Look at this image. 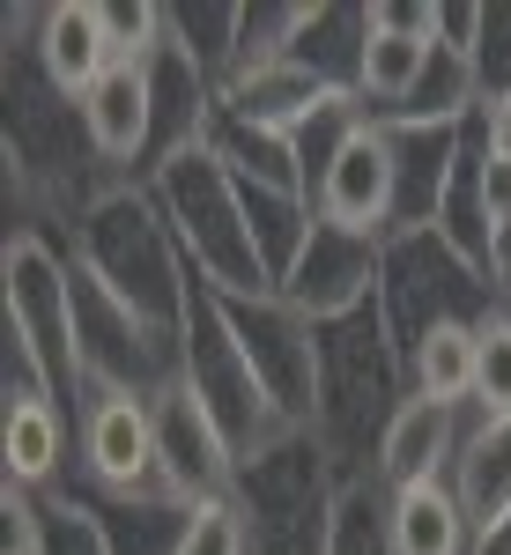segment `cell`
Listing matches in <instances>:
<instances>
[{
  "label": "cell",
  "instance_id": "cell-31",
  "mask_svg": "<svg viewBox=\"0 0 511 555\" xmlns=\"http://www.w3.org/2000/svg\"><path fill=\"white\" fill-rule=\"evenodd\" d=\"M474 82H482V104L489 96H511V0L504 8H482V38H474Z\"/></svg>",
  "mask_w": 511,
  "mask_h": 555
},
{
  "label": "cell",
  "instance_id": "cell-3",
  "mask_svg": "<svg viewBox=\"0 0 511 555\" xmlns=\"http://www.w3.org/2000/svg\"><path fill=\"white\" fill-rule=\"evenodd\" d=\"M156 208H164L170 237L186 267L208 282L215 297H274V274L253 245V222H245V185L230 178V164L215 149H193L149 178Z\"/></svg>",
  "mask_w": 511,
  "mask_h": 555
},
{
  "label": "cell",
  "instance_id": "cell-25",
  "mask_svg": "<svg viewBox=\"0 0 511 555\" xmlns=\"http://www.w3.org/2000/svg\"><path fill=\"white\" fill-rule=\"evenodd\" d=\"M238 30H245V0H201V8H170V44L201 67L222 96V75L238 60Z\"/></svg>",
  "mask_w": 511,
  "mask_h": 555
},
{
  "label": "cell",
  "instance_id": "cell-19",
  "mask_svg": "<svg viewBox=\"0 0 511 555\" xmlns=\"http://www.w3.org/2000/svg\"><path fill=\"white\" fill-rule=\"evenodd\" d=\"M327 96H341V89H327L311 67H297V60H274V67H259V75L222 82V112L245 119V127H267V133H297Z\"/></svg>",
  "mask_w": 511,
  "mask_h": 555
},
{
  "label": "cell",
  "instance_id": "cell-33",
  "mask_svg": "<svg viewBox=\"0 0 511 555\" xmlns=\"http://www.w3.org/2000/svg\"><path fill=\"white\" fill-rule=\"evenodd\" d=\"M474 133H482V149H489L497 164H511V96H489V104L474 112Z\"/></svg>",
  "mask_w": 511,
  "mask_h": 555
},
{
  "label": "cell",
  "instance_id": "cell-26",
  "mask_svg": "<svg viewBox=\"0 0 511 555\" xmlns=\"http://www.w3.org/2000/svg\"><path fill=\"white\" fill-rule=\"evenodd\" d=\"M97 504V496H89ZM104 533H112V555H178L186 548V518L193 504H97Z\"/></svg>",
  "mask_w": 511,
  "mask_h": 555
},
{
  "label": "cell",
  "instance_id": "cell-9",
  "mask_svg": "<svg viewBox=\"0 0 511 555\" xmlns=\"http://www.w3.org/2000/svg\"><path fill=\"white\" fill-rule=\"evenodd\" d=\"M222 319H230L238 348L253 356L267 400L297 429L319 423V326H311L282 289H274V297H222Z\"/></svg>",
  "mask_w": 511,
  "mask_h": 555
},
{
  "label": "cell",
  "instance_id": "cell-20",
  "mask_svg": "<svg viewBox=\"0 0 511 555\" xmlns=\"http://www.w3.org/2000/svg\"><path fill=\"white\" fill-rule=\"evenodd\" d=\"M363 44H371V8H363V0H319V8L304 15L290 60L311 67L327 89H348V96H356V82H363Z\"/></svg>",
  "mask_w": 511,
  "mask_h": 555
},
{
  "label": "cell",
  "instance_id": "cell-1",
  "mask_svg": "<svg viewBox=\"0 0 511 555\" xmlns=\"http://www.w3.org/2000/svg\"><path fill=\"white\" fill-rule=\"evenodd\" d=\"M408 400V348L385 304L371 297L334 326H319V423L311 437L334 452L341 481H379V437Z\"/></svg>",
  "mask_w": 511,
  "mask_h": 555
},
{
  "label": "cell",
  "instance_id": "cell-2",
  "mask_svg": "<svg viewBox=\"0 0 511 555\" xmlns=\"http://www.w3.org/2000/svg\"><path fill=\"white\" fill-rule=\"evenodd\" d=\"M60 245H67V259L82 267L104 297L127 304L133 319H149L164 334L186 326L193 267H186V253H178V237H170V222H164L149 185H112Z\"/></svg>",
  "mask_w": 511,
  "mask_h": 555
},
{
  "label": "cell",
  "instance_id": "cell-16",
  "mask_svg": "<svg viewBox=\"0 0 511 555\" xmlns=\"http://www.w3.org/2000/svg\"><path fill=\"white\" fill-rule=\"evenodd\" d=\"M393 133V178H400V201H393V237L408 230H437L452 171L468 156L474 127H385Z\"/></svg>",
  "mask_w": 511,
  "mask_h": 555
},
{
  "label": "cell",
  "instance_id": "cell-15",
  "mask_svg": "<svg viewBox=\"0 0 511 555\" xmlns=\"http://www.w3.org/2000/svg\"><path fill=\"white\" fill-rule=\"evenodd\" d=\"M30 44H38V67L52 75L60 96L82 104L89 89L112 75V30H104V0H44L30 15Z\"/></svg>",
  "mask_w": 511,
  "mask_h": 555
},
{
  "label": "cell",
  "instance_id": "cell-30",
  "mask_svg": "<svg viewBox=\"0 0 511 555\" xmlns=\"http://www.w3.org/2000/svg\"><path fill=\"white\" fill-rule=\"evenodd\" d=\"M178 555H253V533H245L238 496L193 504V518H186V548H178Z\"/></svg>",
  "mask_w": 511,
  "mask_h": 555
},
{
  "label": "cell",
  "instance_id": "cell-32",
  "mask_svg": "<svg viewBox=\"0 0 511 555\" xmlns=\"http://www.w3.org/2000/svg\"><path fill=\"white\" fill-rule=\"evenodd\" d=\"M482 208H489L497 237H504V230H511V164H497L489 149H482Z\"/></svg>",
  "mask_w": 511,
  "mask_h": 555
},
{
  "label": "cell",
  "instance_id": "cell-11",
  "mask_svg": "<svg viewBox=\"0 0 511 555\" xmlns=\"http://www.w3.org/2000/svg\"><path fill=\"white\" fill-rule=\"evenodd\" d=\"M393 201H400V178H393V133L363 112V127L348 133V149L334 156V171L319 185V222L356 230V237H393Z\"/></svg>",
  "mask_w": 511,
  "mask_h": 555
},
{
  "label": "cell",
  "instance_id": "cell-21",
  "mask_svg": "<svg viewBox=\"0 0 511 555\" xmlns=\"http://www.w3.org/2000/svg\"><path fill=\"white\" fill-rule=\"evenodd\" d=\"M452 489H460V504H468V518H474V541H489L511 518V423H482V415H474L468 452H460V467H452Z\"/></svg>",
  "mask_w": 511,
  "mask_h": 555
},
{
  "label": "cell",
  "instance_id": "cell-12",
  "mask_svg": "<svg viewBox=\"0 0 511 555\" xmlns=\"http://www.w3.org/2000/svg\"><path fill=\"white\" fill-rule=\"evenodd\" d=\"M156 429H164V489H170V504H215V496L238 489V452H230V437L215 429V415L186 392V385H170L164 400H156Z\"/></svg>",
  "mask_w": 511,
  "mask_h": 555
},
{
  "label": "cell",
  "instance_id": "cell-29",
  "mask_svg": "<svg viewBox=\"0 0 511 555\" xmlns=\"http://www.w3.org/2000/svg\"><path fill=\"white\" fill-rule=\"evenodd\" d=\"M327 555H393V526H385V489L379 481H348L334 518V548Z\"/></svg>",
  "mask_w": 511,
  "mask_h": 555
},
{
  "label": "cell",
  "instance_id": "cell-10",
  "mask_svg": "<svg viewBox=\"0 0 511 555\" xmlns=\"http://www.w3.org/2000/svg\"><path fill=\"white\" fill-rule=\"evenodd\" d=\"M379 274H385L379 237H356V230L319 222L311 245L297 253V267L282 274V297L297 304L311 326H334V319H348V311H363V304L379 297Z\"/></svg>",
  "mask_w": 511,
  "mask_h": 555
},
{
  "label": "cell",
  "instance_id": "cell-7",
  "mask_svg": "<svg viewBox=\"0 0 511 555\" xmlns=\"http://www.w3.org/2000/svg\"><path fill=\"white\" fill-rule=\"evenodd\" d=\"M379 304L393 319L400 348H416L430 326H482L497 311V282L445 245V230H408L385 237V274H379Z\"/></svg>",
  "mask_w": 511,
  "mask_h": 555
},
{
  "label": "cell",
  "instance_id": "cell-14",
  "mask_svg": "<svg viewBox=\"0 0 511 555\" xmlns=\"http://www.w3.org/2000/svg\"><path fill=\"white\" fill-rule=\"evenodd\" d=\"M82 127H89L97 164L119 178V185H141V164H149V127H156V104H149V67L112 60V75L82 96Z\"/></svg>",
  "mask_w": 511,
  "mask_h": 555
},
{
  "label": "cell",
  "instance_id": "cell-28",
  "mask_svg": "<svg viewBox=\"0 0 511 555\" xmlns=\"http://www.w3.org/2000/svg\"><path fill=\"white\" fill-rule=\"evenodd\" d=\"M38 512H44V555H112V533L82 489H44Z\"/></svg>",
  "mask_w": 511,
  "mask_h": 555
},
{
  "label": "cell",
  "instance_id": "cell-6",
  "mask_svg": "<svg viewBox=\"0 0 511 555\" xmlns=\"http://www.w3.org/2000/svg\"><path fill=\"white\" fill-rule=\"evenodd\" d=\"M0 311L44 356L60 408L82 423L89 371H82V319H75V259L52 230H8V245H0Z\"/></svg>",
  "mask_w": 511,
  "mask_h": 555
},
{
  "label": "cell",
  "instance_id": "cell-8",
  "mask_svg": "<svg viewBox=\"0 0 511 555\" xmlns=\"http://www.w3.org/2000/svg\"><path fill=\"white\" fill-rule=\"evenodd\" d=\"M75 444H82V496H97V504H170L164 429H156L149 392H89Z\"/></svg>",
  "mask_w": 511,
  "mask_h": 555
},
{
  "label": "cell",
  "instance_id": "cell-22",
  "mask_svg": "<svg viewBox=\"0 0 511 555\" xmlns=\"http://www.w3.org/2000/svg\"><path fill=\"white\" fill-rule=\"evenodd\" d=\"M245 222H253V245L267 259V274H274V289H282V274L297 267V253L311 245V230H319V208L304 193H290V185H245Z\"/></svg>",
  "mask_w": 511,
  "mask_h": 555
},
{
  "label": "cell",
  "instance_id": "cell-27",
  "mask_svg": "<svg viewBox=\"0 0 511 555\" xmlns=\"http://www.w3.org/2000/svg\"><path fill=\"white\" fill-rule=\"evenodd\" d=\"M474 415L511 423V311H489L474 326Z\"/></svg>",
  "mask_w": 511,
  "mask_h": 555
},
{
  "label": "cell",
  "instance_id": "cell-23",
  "mask_svg": "<svg viewBox=\"0 0 511 555\" xmlns=\"http://www.w3.org/2000/svg\"><path fill=\"white\" fill-rule=\"evenodd\" d=\"M408 392L445 400V408H474V326H430L408 348Z\"/></svg>",
  "mask_w": 511,
  "mask_h": 555
},
{
  "label": "cell",
  "instance_id": "cell-24",
  "mask_svg": "<svg viewBox=\"0 0 511 555\" xmlns=\"http://www.w3.org/2000/svg\"><path fill=\"white\" fill-rule=\"evenodd\" d=\"M208 149L230 164V178H245V185H290V193H304V171H297L290 133H267V127H245V119L215 112Z\"/></svg>",
  "mask_w": 511,
  "mask_h": 555
},
{
  "label": "cell",
  "instance_id": "cell-34",
  "mask_svg": "<svg viewBox=\"0 0 511 555\" xmlns=\"http://www.w3.org/2000/svg\"><path fill=\"white\" fill-rule=\"evenodd\" d=\"M489 282H497V311H511V230L497 237V259H489Z\"/></svg>",
  "mask_w": 511,
  "mask_h": 555
},
{
  "label": "cell",
  "instance_id": "cell-4",
  "mask_svg": "<svg viewBox=\"0 0 511 555\" xmlns=\"http://www.w3.org/2000/svg\"><path fill=\"white\" fill-rule=\"evenodd\" d=\"M238 512H245V533H253V555H327L334 548V518H341V481L334 452L311 437V429H290L282 444H267L259 460L238 467Z\"/></svg>",
  "mask_w": 511,
  "mask_h": 555
},
{
  "label": "cell",
  "instance_id": "cell-5",
  "mask_svg": "<svg viewBox=\"0 0 511 555\" xmlns=\"http://www.w3.org/2000/svg\"><path fill=\"white\" fill-rule=\"evenodd\" d=\"M178 385L215 415V429H222L230 452H238V467L259 460L267 444H282V437L297 429L274 400H267L253 356L238 348L230 319H222V297H215L201 274H193V304H186V326H178Z\"/></svg>",
  "mask_w": 511,
  "mask_h": 555
},
{
  "label": "cell",
  "instance_id": "cell-13",
  "mask_svg": "<svg viewBox=\"0 0 511 555\" xmlns=\"http://www.w3.org/2000/svg\"><path fill=\"white\" fill-rule=\"evenodd\" d=\"M474 408H445V400H423L408 392L400 415L385 423L379 437V489H416V481H452L460 452H468Z\"/></svg>",
  "mask_w": 511,
  "mask_h": 555
},
{
  "label": "cell",
  "instance_id": "cell-18",
  "mask_svg": "<svg viewBox=\"0 0 511 555\" xmlns=\"http://www.w3.org/2000/svg\"><path fill=\"white\" fill-rule=\"evenodd\" d=\"M67 474V408L60 400H8L0 423V481L15 489H60Z\"/></svg>",
  "mask_w": 511,
  "mask_h": 555
},
{
  "label": "cell",
  "instance_id": "cell-17",
  "mask_svg": "<svg viewBox=\"0 0 511 555\" xmlns=\"http://www.w3.org/2000/svg\"><path fill=\"white\" fill-rule=\"evenodd\" d=\"M385 526H393V555H474V518L452 481L385 489Z\"/></svg>",
  "mask_w": 511,
  "mask_h": 555
}]
</instances>
